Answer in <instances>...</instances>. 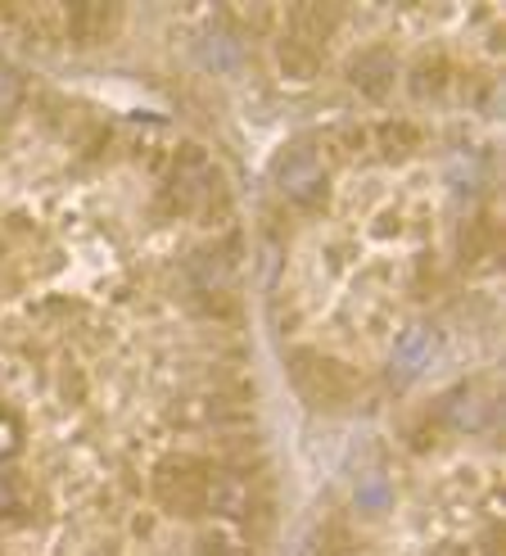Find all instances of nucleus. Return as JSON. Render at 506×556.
Segmentation results:
<instances>
[{
	"label": "nucleus",
	"mask_w": 506,
	"mask_h": 556,
	"mask_svg": "<svg viewBox=\"0 0 506 556\" xmlns=\"http://www.w3.org/2000/svg\"><path fill=\"white\" fill-rule=\"evenodd\" d=\"M217 190H222L217 168L200 150H186L177 159V173H173V200H177V208H204Z\"/></svg>",
	"instance_id": "4"
},
{
	"label": "nucleus",
	"mask_w": 506,
	"mask_h": 556,
	"mask_svg": "<svg viewBox=\"0 0 506 556\" xmlns=\"http://www.w3.org/2000/svg\"><path fill=\"white\" fill-rule=\"evenodd\" d=\"M208 511L227 516V520H240L253 511V484L244 470H208Z\"/></svg>",
	"instance_id": "5"
},
{
	"label": "nucleus",
	"mask_w": 506,
	"mask_h": 556,
	"mask_svg": "<svg viewBox=\"0 0 506 556\" xmlns=\"http://www.w3.org/2000/svg\"><path fill=\"white\" fill-rule=\"evenodd\" d=\"M367 141H376L384 159H403V154H412L420 146V127H412L403 118L399 123H380L376 131H367Z\"/></svg>",
	"instance_id": "12"
},
{
	"label": "nucleus",
	"mask_w": 506,
	"mask_h": 556,
	"mask_svg": "<svg viewBox=\"0 0 506 556\" xmlns=\"http://www.w3.org/2000/svg\"><path fill=\"white\" fill-rule=\"evenodd\" d=\"M5 507H14V484L0 476V511H5Z\"/></svg>",
	"instance_id": "18"
},
{
	"label": "nucleus",
	"mask_w": 506,
	"mask_h": 556,
	"mask_svg": "<svg viewBox=\"0 0 506 556\" xmlns=\"http://www.w3.org/2000/svg\"><path fill=\"white\" fill-rule=\"evenodd\" d=\"M208 462L200 457H167L154 466V503L173 516H200L208 511Z\"/></svg>",
	"instance_id": "1"
},
{
	"label": "nucleus",
	"mask_w": 506,
	"mask_h": 556,
	"mask_svg": "<svg viewBox=\"0 0 506 556\" xmlns=\"http://www.w3.org/2000/svg\"><path fill=\"white\" fill-rule=\"evenodd\" d=\"M18 100H23V77H18L14 68L0 64V114H10V109H18Z\"/></svg>",
	"instance_id": "17"
},
{
	"label": "nucleus",
	"mask_w": 506,
	"mask_h": 556,
	"mask_svg": "<svg viewBox=\"0 0 506 556\" xmlns=\"http://www.w3.org/2000/svg\"><path fill=\"white\" fill-rule=\"evenodd\" d=\"M276 64H280V73L286 77H294V81H307L317 73V64H321V50H307V46H299V41H280L276 46Z\"/></svg>",
	"instance_id": "13"
},
{
	"label": "nucleus",
	"mask_w": 506,
	"mask_h": 556,
	"mask_svg": "<svg viewBox=\"0 0 506 556\" xmlns=\"http://www.w3.org/2000/svg\"><path fill=\"white\" fill-rule=\"evenodd\" d=\"M334 23H340V10L317 5V0H307V5H290V10H286L290 41H299V46H307V50H321L326 37L334 33Z\"/></svg>",
	"instance_id": "6"
},
{
	"label": "nucleus",
	"mask_w": 506,
	"mask_h": 556,
	"mask_svg": "<svg viewBox=\"0 0 506 556\" xmlns=\"http://www.w3.org/2000/svg\"><path fill=\"white\" fill-rule=\"evenodd\" d=\"M393 73H399V64H393V54L389 50H362L357 60H353V87L362 91V96H371V100H384L389 91H393Z\"/></svg>",
	"instance_id": "7"
},
{
	"label": "nucleus",
	"mask_w": 506,
	"mask_h": 556,
	"mask_svg": "<svg viewBox=\"0 0 506 556\" xmlns=\"http://www.w3.org/2000/svg\"><path fill=\"white\" fill-rule=\"evenodd\" d=\"M290 371H294V384L303 389V399H313V403H349L357 394V376L340 357H326L317 349H299Z\"/></svg>",
	"instance_id": "2"
},
{
	"label": "nucleus",
	"mask_w": 506,
	"mask_h": 556,
	"mask_svg": "<svg viewBox=\"0 0 506 556\" xmlns=\"http://www.w3.org/2000/svg\"><path fill=\"white\" fill-rule=\"evenodd\" d=\"M190 276H194V290H204V294H222V290L231 286V263L222 258L217 249H204V254H194Z\"/></svg>",
	"instance_id": "11"
},
{
	"label": "nucleus",
	"mask_w": 506,
	"mask_h": 556,
	"mask_svg": "<svg viewBox=\"0 0 506 556\" xmlns=\"http://www.w3.org/2000/svg\"><path fill=\"white\" fill-rule=\"evenodd\" d=\"M68 10H73V5H27V10H14V18H18L33 37L60 41V37H68Z\"/></svg>",
	"instance_id": "10"
},
{
	"label": "nucleus",
	"mask_w": 506,
	"mask_h": 556,
	"mask_svg": "<svg viewBox=\"0 0 506 556\" xmlns=\"http://www.w3.org/2000/svg\"><path fill=\"white\" fill-rule=\"evenodd\" d=\"M194 556H249V547L227 539V534H204L200 547H194Z\"/></svg>",
	"instance_id": "15"
},
{
	"label": "nucleus",
	"mask_w": 506,
	"mask_h": 556,
	"mask_svg": "<svg viewBox=\"0 0 506 556\" xmlns=\"http://www.w3.org/2000/svg\"><path fill=\"white\" fill-rule=\"evenodd\" d=\"M271 181L290 204H313L317 194L326 190V159L313 146H290L286 154L276 159Z\"/></svg>",
	"instance_id": "3"
},
{
	"label": "nucleus",
	"mask_w": 506,
	"mask_h": 556,
	"mask_svg": "<svg viewBox=\"0 0 506 556\" xmlns=\"http://www.w3.org/2000/svg\"><path fill=\"white\" fill-rule=\"evenodd\" d=\"M240 416H249L244 403L227 399V394H200V399H190V407L181 412V421H194V426H227V421H240Z\"/></svg>",
	"instance_id": "9"
},
{
	"label": "nucleus",
	"mask_w": 506,
	"mask_h": 556,
	"mask_svg": "<svg viewBox=\"0 0 506 556\" xmlns=\"http://www.w3.org/2000/svg\"><path fill=\"white\" fill-rule=\"evenodd\" d=\"M434 353V340L426 336V330H416V336H407L403 340V363L416 371V367H426V357Z\"/></svg>",
	"instance_id": "16"
},
{
	"label": "nucleus",
	"mask_w": 506,
	"mask_h": 556,
	"mask_svg": "<svg viewBox=\"0 0 506 556\" xmlns=\"http://www.w3.org/2000/svg\"><path fill=\"white\" fill-rule=\"evenodd\" d=\"M447 87V60L443 54H426V60H416L412 68V96L426 100V96H443Z\"/></svg>",
	"instance_id": "14"
},
{
	"label": "nucleus",
	"mask_w": 506,
	"mask_h": 556,
	"mask_svg": "<svg viewBox=\"0 0 506 556\" xmlns=\"http://www.w3.org/2000/svg\"><path fill=\"white\" fill-rule=\"evenodd\" d=\"M114 27H118V10L100 5V0H87V5L68 10V37H77V41H104V37H114Z\"/></svg>",
	"instance_id": "8"
}]
</instances>
